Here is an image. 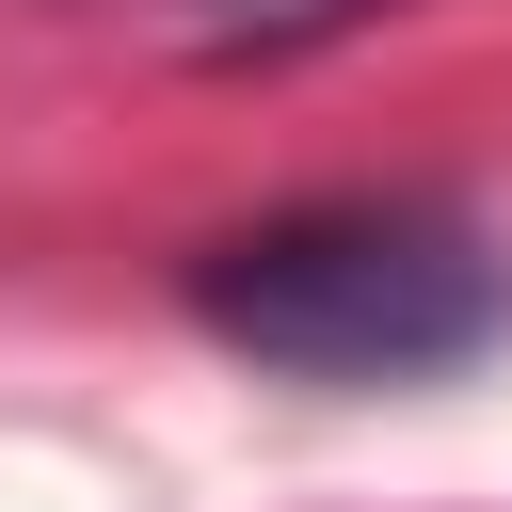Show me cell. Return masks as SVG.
I'll use <instances>...</instances> for the list:
<instances>
[{"label": "cell", "instance_id": "cell-1", "mask_svg": "<svg viewBox=\"0 0 512 512\" xmlns=\"http://www.w3.org/2000/svg\"><path fill=\"white\" fill-rule=\"evenodd\" d=\"M192 320L288 384H432L464 352H496L512 272L448 224V208H384V192H320L272 224H224L192 256Z\"/></svg>", "mask_w": 512, "mask_h": 512}]
</instances>
